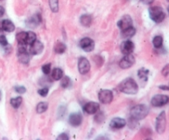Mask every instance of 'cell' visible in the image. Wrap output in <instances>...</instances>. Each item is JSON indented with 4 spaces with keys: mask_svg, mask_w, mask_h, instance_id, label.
<instances>
[{
    "mask_svg": "<svg viewBox=\"0 0 169 140\" xmlns=\"http://www.w3.org/2000/svg\"><path fill=\"white\" fill-rule=\"evenodd\" d=\"M80 47L83 49L84 51L86 52H91L95 48V43L93 40H92L91 38L88 37H84L80 40L79 42Z\"/></svg>",
    "mask_w": 169,
    "mask_h": 140,
    "instance_id": "obj_10",
    "label": "cell"
},
{
    "mask_svg": "<svg viewBox=\"0 0 169 140\" xmlns=\"http://www.w3.org/2000/svg\"><path fill=\"white\" fill-rule=\"evenodd\" d=\"M126 125V120H124L122 118H114L112 119L111 123H110V127L112 129H120L124 128Z\"/></svg>",
    "mask_w": 169,
    "mask_h": 140,
    "instance_id": "obj_16",
    "label": "cell"
},
{
    "mask_svg": "<svg viewBox=\"0 0 169 140\" xmlns=\"http://www.w3.org/2000/svg\"><path fill=\"white\" fill-rule=\"evenodd\" d=\"M44 50L43 44L39 40H35L34 42L31 45L30 47V53L33 55H38L42 53Z\"/></svg>",
    "mask_w": 169,
    "mask_h": 140,
    "instance_id": "obj_14",
    "label": "cell"
},
{
    "mask_svg": "<svg viewBox=\"0 0 169 140\" xmlns=\"http://www.w3.org/2000/svg\"><path fill=\"white\" fill-rule=\"evenodd\" d=\"M1 28L7 32H12L15 30V26L12 21L5 19L1 23Z\"/></svg>",
    "mask_w": 169,
    "mask_h": 140,
    "instance_id": "obj_18",
    "label": "cell"
},
{
    "mask_svg": "<svg viewBox=\"0 0 169 140\" xmlns=\"http://www.w3.org/2000/svg\"><path fill=\"white\" fill-rule=\"evenodd\" d=\"M118 89L120 92L126 93V94L135 95L138 92L139 87H138L136 82L133 78L128 77L120 83V85L118 86Z\"/></svg>",
    "mask_w": 169,
    "mask_h": 140,
    "instance_id": "obj_1",
    "label": "cell"
},
{
    "mask_svg": "<svg viewBox=\"0 0 169 140\" xmlns=\"http://www.w3.org/2000/svg\"><path fill=\"white\" fill-rule=\"evenodd\" d=\"M129 128H131V129H135V127H137L138 126V120L130 117V119H129Z\"/></svg>",
    "mask_w": 169,
    "mask_h": 140,
    "instance_id": "obj_34",
    "label": "cell"
},
{
    "mask_svg": "<svg viewBox=\"0 0 169 140\" xmlns=\"http://www.w3.org/2000/svg\"><path fill=\"white\" fill-rule=\"evenodd\" d=\"M167 126V118H166V113L165 111H162L160 114H158L156 120V131L158 132L159 135H163L165 129H166Z\"/></svg>",
    "mask_w": 169,
    "mask_h": 140,
    "instance_id": "obj_4",
    "label": "cell"
},
{
    "mask_svg": "<svg viewBox=\"0 0 169 140\" xmlns=\"http://www.w3.org/2000/svg\"><path fill=\"white\" fill-rule=\"evenodd\" d=\"M56 139H59V140H68L69 139V136L64 134V133H62V134H60L59 136L57 137Z\"/></svg>",
    "mask_w": 169,
    "mask_h": 140,
    "instance_id": "obj_38",
    "label": "cell"
},
{
    "mask_svg": "<svg viewBox=\"0 0 169 140\" xmlns=\"http://www.w3.org/2000/svg\"><path fill=\"white\" fill-rule=\"evenodd\" d=\"M163 42H164V39L161 36H156L153 40V44L156 49H159L163 46Z\"/></svg>",
    "mask_w": 169,
    "mask_h": 140,
    "instance_id": "obj_27",
    "label": "cell"
},
{
    "mask_svg": "<svg viewBox=\"0 0 169 140\" xmlns=\"http://www.w3.org/2000/svg\"><path fill=\"white\" fill-rule=\"evenodd\" d=\"M99 108H100V106L98 103L91 101V102H88L85 104V106H83V111L89 114H93L99 111Z\"/></svg>",
    "mask_w": 169,
    "mask_h": 140,
    "instance_id": "obj_12",
    "label": "cell"
},
{
    "mask_svg": "<svg viewBox=\"0 0 169 140\" xmlns=\"http://www.w3.org/2000/svg\"><path fill=\"white\" fill-rule=\"evenodd\" d=\"M140 1L143 4H146V5L151 4V3H153L154 2V0H140Z\"/></svg>",
    "mask_w": 169,
    "mask_h": 140,
    "instance_id": "obj_39",
    "label": "cell"
},
{
    "mask_svg": "<svg viewBox=\"0 0 169 140\" xmlns=\"http://www.w3.org/2000/svg\"><path fill=\"white\" fill-rule=\"evenodd\" d=\"M17 42L19 45H26V32H19L16 36Z\"/></svg>",
    "mask_w": 169,
    "mask_h": 140,
    "instance_id": "obj_22",
    "label": "cell"
},
{
    "mask_svg": "<svg viewBox=\"0 0 169 140\" xmlns=\"http://www.w3.org/2000/svg\"><path fill=\"white\" fill-rule=\"evenodd\" d=\"M49 4L53 12H57L59 11V0H49Z\"/></svg>",
    "mask_w": 169,
    "mask_h": 140,
    "instance_id": "obj_29",
    "label": "cell"
},
{
    "mask_svg": "<svg viewBox=\"0 0 169 140\" xmlns=\"http://www.w3.org/2000/svg\"><path fill=\"white\" fill-rule=\"evenodd\" d=\"M149 69L142 68V69H140L138 71V77H140V79H141V80H143L146 82L148 80V75H149Z\"/></svg>",
    "mask_w": 169,
    "mask_h": 140,
    "instance_id": "obj_23",
    "label": "cell"
},
{
    "mask_svg": "<svg viewBox=\"0 0 169 140\" xmlns=\"http://www.w3.org/2000/svg\"><path fill=\"white\" fill-rule=\"evenodd\" d=\"M54 50L56 54H63L66 50L65 44H64L63 42H57L55 44Z\"/></svg>",
    "mask_w": 169,
    "mask_h": 140,
    "instance_id": "obj_24",
    "label": "cell"
},
{
    "mask_svg": "<svg viewBox=\"0 0 169 140\" xmlns=\"http://www.w3.org/2000/svg\"><path fill=\"white\" fill-rule=\"evenodd\" d=\"M149 108L146 105H136L134 107H132L130 110V117L133 119H135L137 120H143L149 114Z\"/></svg>",
    "mask_w": 169,
    "mask_h": 140,
    "instance_id": "obj_2",
    "label": "cell"
},
{
    "mask_svg": "<svg viewBox=\"0 0 169 140\" xmlns=\"http://www.w3.org/2000/svg\"><path fill=\"white\" fill-rule=\"evenodd\" d=\"M132 25H133V21H132V18L129 17V15H125L117 22V26H119V28L121 31H124V30L131 27Z\"/></svg>",
    "mask_w": 169,
    "mask_h": 140,
    "instance_id": "obj_11",
    "label": "cell"
},
{
    "mask_svg": "<svg viewBox=\"0 0 169 140\" xmlns=\"http://www.w3.org/2000/svg\"><path fill=\"white\" fill-rule=\"evenodd\" d=\"M48 92H49L48 87H44V88L38 90V94L40 95L41 97H46V95L48 94Z\"/></svg>",
    "mask_w": 169,
    "mask_h": 140,
    "instance_id": "obj_35",
    "label": "cell"
},
{
    "mask_svg": "<svg viewBox=\"0 0 169 140\" xmlns=\"http://www.w3.org/2000/svg\"><path fill=\"white\" fill-rule=\"evenodd\" d=\"M90 68H91V65L88 59L84 57L79 58L78 63V69L81 74L84 75L88 73L90 70Z\"/></svg>",
    "mask_w": 169,
    "mask_h": 140,
    "instance_id": "obj_9",
    "label": "cell"
},
{
    "mask_svg": "<svg viewBox=\"0 0 169 140\" xmlns=\"http://www.w3.org/2000/svg\"><path fill=\"white\" fill-rule=\"evenodd\" d=\"M135 50V45L134 43L130 41V40H127L126 41H124L123 43L121 44L120 46V50L122 52V54H132V52L134 51Z\"/></svg>",
    "mask_w": 169,
    "mask_h": 140,
    "instance_id": "obj_15",
    "label": "cell"
},
{
    "mask_svg": "<svg viewBox=\"0 0 169 140\" xmlns=\"http://www.w3.org/2000/svg\"><path fill=\"white\" fill-rule=\"evenodd\" d=\"M4 12H5V10L3 9L2 6H0V17H3V14H4Z\"/></svg>",
    "mask_w": 169,
    "mask_h": 140,
    "instance_id": "obj_40",
    "label": "cell"
},
{
    "mask_svg": "<svg viewBox=\"0 0 169 140\" xmlns=\"http://www.w3.org/2000/svg\"><path fill=\"white\" fill-rule=\"evenodd\" d=\"M167 1H169V0H167Z\"/></svg>",
    "mask_w": 169,
    "mask_h": 140,
    "instance_id": "obj_44",
    "label": "cell"
},
{
    "mask_svg": "<svg viewBox=\"0 0 169 140\" xmlns=\"http://www.w3.org/2000/svg\"><path fill=\"white\" fill-rule=\"evenodd\" d=\"M159 88L162 89V90H165V91H169V85H167V86H159L158 87Z\"/></svg>",
    "mask_w": 169,
    "mask_h": 140,
    "instance_id": "obj_41",
    "label": "cell"
},
{
    "mask_svg": "<svg viewBox=\"0 0 169 140\" xmlns=\"http://www.w3.org/2000/svg\"><path fill=\"white\" fill-rule=\"evenodd\" d=\"M69 122L72 126H79L83 122V115L79 113V112H75V113H72L69 115Z\"/></svg>",
    "mask_w": 169,
    "mask_h": 140,
    "instance_id": "obj_13",
    "label": "cell"
},
{
    "mask_svg": "<svg viewBox=\"0 0 169 140\" xmlns=\"http://www.w3.org/2000/svg\"><path fill=\"white\" fill-rule=\"evenodd\" d=\"M14 89H15V92H17V93H19V94H23V93H25V92H26V87L23 86L15 87Z\"/></svg>",
    "mask_w": 169,
    "mask_h": 140,
    "instance_id": "obj_33",
    "label": "cell"
},
{
    "mask_svg": "<svg viewBox=\"0 0 169 140\" xmlns=\"http://www.w3.org/2000/svg\"><path fill=\"white\" fill-rule=\"evenodd\" d=\"M1 99H2V92L0 91V101H1Z\"/></svg>",
    "mask_w": 169,
    "mask_h": 140,
    "instance_id": "obj_42",
    "label": "cell"
},
{
    "mask_svg": "<svg viewBox=\"0 0 169 140\" xmlns=\"http://www.w3.org/2000/svg\"><path fill=\"white\" fill-rule=\"evenodd\" d=\"M64 76V73L62 71V69H59V68H56V69H53L51 73V77L55 81L60 80Z\"/></svg>",
    "mask_w": 169,
    "mask_h": 140,
    "instance_id": "obj_20",
    "label": "cell"
},
{
    "mask_svg": "<svg viewBox=\"0 0 169 140\" xmlns=\"http://www.w3.org/2000/svg\"><path fill=\"white\" fill-rule=\"evenodd\" d=\"M51 70V63H46L42 66V72L46 75H48Z\"/></svg>",
    "mask_w": 169,
    "mask_h": 140,
    "instance_id": "obj_32",
    "label": "cell"
},
{
    "mask_svg": "<svg viewBox=\"0 0 169 140\" xmlns=\"http://www.w3.org/2000/svg\"><path fill=\"white\" fill-rule=\"evenodd\" d=\"M17 58L18 61L22 64H28L30 62V54L26 51L25 48V45H19L18 52H17Z\"/></svg>",
    "mask_w": 169,
    "mask_h": 140,
    "instance_id": "obj_5",
    "label": "cell"
},
{
    "mask_svg": "<svg viewBox=\"0 0 169 140\" xmlns=\"http://www.w3.org/2000/svg\"><path fill=\"white\" fill-rule=\"evenodd\" d=\"M135 28H134L133 26L129 27V28L126 29V30H124V31H121V36L125 39H128V38H130L132 36H134L135 35Z\"/></svg>",
    "mask_w": 169,
    "mask_h": 140,
    "instance_id": "obj_19",
    "label": "cell"
},
{
    "mask_svg": "<svg viewBox=\"0 0 169 140\" xmlns=\"http://www.w3.org/2000/svg\"><path fill=\"white\" fill-rule=\"evenodd\" d=\"M10 103H11V106L15 109H17L20 107V106L22 103V97H17L16 98H12L10 101Z\"/></svg>",
    "mask_w": 169,
    "mask_h": 140,
    "instance_id": "obj_25",
    "label": "cell"
},
{
    "mask_svg": "<svg viewBox=\"0 0 169 140\" xmlns=\"http://www.w3.org/2000/svg\"><path fill=\"white\" fill-rule=\"evenodd\" d=\"M149 17L152 19L154 22L160 23L165 19V12H164V9L161 7L158 6H153L151 7L149 10Z\"/></svg>",
    "mask_w": 169,
    "mask_h": 140,
    "instance_id": "obj_3",
    "label": "cell"
},
{
    "mask_svg": "<svg viewBox=\"0 0 169 140\" xmlns=\"http://www.w3.org/2000/svg\"><path fill=\"white\" fill-rule=\"evenodd\" d=\"M98 99L100 101V102L103 104H109L113 100V93L111 90L102 89L98 93Z\"/></svg>",
    "mask_w": 169,
    "mask_h": 140,
    "instance_id": "obj_7",
    "label": "cell"
},
{
    "mask_svg": "<svg viewBox=\"0 0 169 140\" xmlns=\"http://www.w3.org/2000/svg\"><path fill=\"white\" fill-rule=\"evenodd\" d=\"M62 80H61V87H64V88H67V87H69L70 85H71V79L69 78L68 76H64L61 78Z\"/></svg>",
    "mask_w": 169,
    "mask_h": 140,
    "instance_id": "obj_30",
    "label": "cell"
},
{
    "mask_svg": "<svg viewBox=\"0 0 169 140\" xmlns=\"http://www.w3.org/2000/svg\"><path fill=\"white\" fill-rule=\"evenodd\" d=\"M169 101V97L166 95H156L151 100V105L154 107H162L167 105Z\"/></svg>",
    "mask_w": 169,
    "mask_h": 140,
    "instance_id": "obj_6",
    "label": "cell"
},
{
    "mask_svg": "<svg viewBox=\"0 0 169 140\" xmlns=\"http://www.w3.org/2000/svg\"><path fill=\"white\" fill-rule=\"evenodd\" d=\"M36 40V35L34 32H26V45H32Z\"/></svg>",
    "mask_w": 169,
    "mask_h": 140,
    "instance_id": "obj_28",
    "label": "cell"
},
{
    "mask_svg": "<svg viewBox=\"0 0 169 140\" xmlns=\"http://www.w3.org/2000/svg\"><path fill=\"white\" fill-rule=\"evenodd\" d=\"M47 109H48V103L42 101V102L38 103V105L36 106V112L38 114H42L47 111Z\"/></svg>",
    "mask_w": 169,
    "mask_h": 140,
    "instance_id": "obj_26",
    "label": "cell"
},
{
    "mask_svg": "<svg viewBox=\"0 0 169 140\" xmlns=\"http://www.w3.org/2000/svg\"><path fill=\"white\" fill-rule=\"evenodd\" d=\"M167 12H168V13H169V6H168V8H167Z\"/></svg>",
    "mask_w": 169,
    "mask_h": 140,
    "instance_id": "obj_43",
    "label": "cell"
},
{
    "mask_svg": "<svg viewBox=\"0 0 169 140\" xmlns=\"http://www.w3.org/2000/svg\"><path fill=\"white\" fill-rule=\"evenodd\" d=\"M80 23L84 26H89L92 23V17L88 14H84L81 16Z\"/></svg>",
    "mask_w": 169,
    "mask_h": 140,
    "instance_id": "obj_21",
    "label": "cell"
},
{
    "mask_svg": "<svg viewBox=\"0 0 169 140\" xmlns=\"http://www.w3.org/2000/svg\"><path fill=\"white\" fill-rule=\"evenodd\" d=\"M162 74L164 75V77H167L169 76V63L164 67V69L162 70Z\"/></svg>",
    "mask_w": 169,
    "mask_h": 140,
    "instance_id": "obj_36",
    "label": "cell"
},
{
    "mask_svg": "<svg viewBox=\"0 0 169 140\" xmlns=\"http://www.w3.org/2000/svg\"><path fill=\"white\" fill-rule=\"evenodd\" d=\"M8 44H9V42L7 40V38L4 36H0V45L3 46H7Z\"/></svg>",
    "mask_w": 169,
    "mask_h": 140,
    "instance_id": "obj_37",
    "label": "cell"
},
{
    "mask_svg": "<svg viewBox=\"0 0 169 140\" xmlns=\"http://www.w3.org/2000/svg\"><path fill=\"white\" fill-rule=\"evenodd\" d=\"M104 120H105V115L103 114V113H102V112L98 111V114H96V116H95V120H96L98 123L101 124Z\"/></svg>",
    "mask_w": 169,
    "mask_h": 140,
    "instance_id": "obj_31",
    "label": "cell"
},
{
    "mask_svg": "<svg viewBox=\"0 0 169 140\" xmlns=\"http://www.w3.org/2000/svg\"><path fill=\"white\" fill-rule=\"evenodd\" d=\"M135 63V59L131 54H126L120 61L119 66H120L122 69H129L130 67H132V66L134 65V63Z\"/></svg>",
    "mask_w": 169,
    "mask_h": 140,
    "instance_id": "obj_8",
    "label": "cell"
},
{
    "mask_svg": "<svg viewBox=\"0 0 169 140\" xmlns=\"http://www.w3.org/2000/svg\"><path fill=\"white\" fill-rule=\"evenodd\" d=\"M41 22V17L40 14H35L32 17H30L28 20L26 21V26L29 28H36L38 25Z\"/></svg>",
    "mask_w": 169,
    "mask_h": 140,
    "instance_id": "obj_17",
    "label": "cell"
}]
</instances>
